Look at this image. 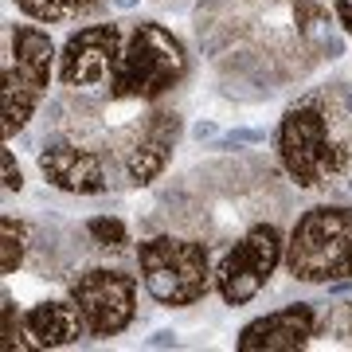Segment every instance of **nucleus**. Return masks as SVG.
Masks as SVG:
<instances>
[{"mask_svg": "<svg viewBox=\"0 0 352 352\" xmlns=\"http://www.w3.org/2000/svg\"><path fill=\"white\" fill-rule=\"evenodd\" d=\"M274 149L298 188H329L349 168V141L337 133V122L317 98L289 106L278 122Z\"/></svg>", "mask_w": 352, "mask_h": 352, "instance_id": "obj_1", "label": "nucleus"}, {"mask_svg": "<svg viewBox=\"0 0 352 352\" xmlns=\"http://www.w3.org/2000/svg\"><path fill=\"white\" fill-rule=\"evenodd\" d=\"M188 75V47L157 20H141L126 28V47L113 71L110 94L113 102H157Z\"/></svg>", "mask_w": 352, "mask_h": 352, "instance_id": "obj_2", "label": "nucleus"}, {"mask_svg": "<svg viewBox=\"0 0 352 352\" xmlns=\"http://www.w3.org/2000/svg\"><path fill=\"white\" fill-rule=\"evenodd\" d=\"M286 270L294 282L329 286L352 278V208L317 204L298 215L286 235Z\"/></svg>", "mask_w": 352, "mask_h": 352, "instance_id": "obj_3", "label": "nucleus"}, {"mask_svg": "<svg viewBox=\"0 0 352 352\" xmlns=\"http://www.w3.org/2000/svg\"><path fill=\"white\" fill-rule=\"evenodd\" d=\"M141 286L164 309H188L204 302L215 286V266L208 243L176 239V235H153L138 243Z\"/></svg>", "mask_w": 352, "mask_h": 352, "instance_id": "obj_4", "label": "nucleus"}, {"mask_svg": "<svg viewBox=\"0 0 352 352\" xmlns=\"http://www.w3.org/2000/svg\"><path fill=\"white\" fill-rule=\"evenodd\" d=\"M55 43L43 28L36 24H16L8 36V59H4V78H0V126L4 141H12L20 129L32 122L36 106L43 102L55 75Z\"/></svg>", "mask_w": 352, "mask_h": 352, "instance_id": "obj_5", "label": "nucleus"}, {"mask_svg": "<svg viewBox=\"0 0 352 352\" xmlns=\"http://www.w3.org/2000/svg\"><path fill=\"white\" fill-rule=\"evenodd\" d=\"M278 266H286V235L274 223H254L247 235L227 247V254L215 266V294L223 298V305H247L254 302Z\"/></svg>", "mask_w": 352, "mask_h": 352, "instance_id": "obj_6", "label": "nucleus"}, {"mask_svg": "<svg viewBox=\"0 0 352 352\" xmlns=\"http://www.w3.org/2000/svg\"><path fill=\"white\" fill-rule=\"evenodd\" d=\"M67 298L78 305L94 340L122 337L138 317V278L110 266H90L67 282Z\"/></svg>", "mask_w": 352, "mask_h": 352, "instance_id": "obj_7", "label": "nucleus"}, {"mask_svg": "<svg viewBox=\"0 0 352 352\" xmlns=\"http://www.w3.org/2000/svg\"><path fill=\"white\" fill-rule=\"evenodd\" d=\"M126 47L122 24H87L71 32L59 51V82L71 90H106Z\"/></svg>", "mask_w": 352, "mask_h": 352, "instance_id": "obj_8", "label": "nucleus"}, {"mask_svg": "<svg viewBox=\"0 0 352 352\" xmlns=\"http://www.w3.org/2000/svg\"><path fill=\"white\" fill-rule=\"evenodd\" d=\"M314 337H317V309L309 302H294L247 321L239 329V337H235V349L239 352H294V349H305Z\"/></svg>", "mask_w": 352, "mask_h": 352, "instance_id": "obj_9", "label": "nucleus"}, {"mask_svg": "<svg viewBox=\"0 0 352 352\" xmlns=\"http://www.w3.org/2000/svg\"><path fill=\"white\" fill-rule=\"evenodd\" d=\"M39 173L51 188L71 192V196H102L110 188V176H106V161L87 145L75 141H47L39 149Z\"/></svg>", "mask_w": 352, "mask_h": 352, "instance_id": "obj_10", "label": "nucleus"}, {"mask_svg": "<svg viewBox=\"0 0 352 352\" xmlns=\"http://www.w3.org/2000/svg\"><path fill=\"white\" fill-rule=\"evenodd\" d=\"M180 141V113L176 110H153L138 126L133 141L126 149V176L129 184H153L173 161V149Z\"/></svg>", "mask_w": 352, "mask_h": 352, "instance_id": "obj_11", "label": "nucleus"}, {"mask_svg": "<svg viewBox=\"0 0 352 352\" xmlns=\"http://www.w3.org/2000/svg\"><path fill=\"white\" fill-rule=\"evenodd\" d=\"M24 329L32 349H67L78 344L87 333V321L78 314V305L71 298H43L24 314Z\"/></svg>", "mask_w": 352, "mask_h": 352, "instance_id": "obj_12", "label": "nucleus"}, {"mask_svg": "<svg viewBox=\"0 0 352 352\" xmlns=\"http://www.w3.org/2000/svg\"><path fill=\"white\" fill-rule=\"evenodd\" d=\"M12 4L36 24H63V20H78L82 12H90L98 0H12Z\"/></svg>", "mask_w": 352, "mask_h": 352, "instance_id": "obj_13", "label": "nucleus"}, {"mask_svg": "<svg viewBox=\"0 0 352 352\" xmlns=\"http://www.w3.org/2000/svg\"><path fill=\"white\" fill-rule=\"evenodd\" d=\"M28 254V223L16 215H0V274H16Z\"/></svg>", "mask_w": 352, "mask_h": 352, "instance_id": "obj_14", "label": "nucleus"}, {"mask_svg": "<svg viewBox=\"0 0 352 352\" xmlns=\"http://www.w3.org/2000/svg\"><path fill=\"white\" fill-rule=\"evenodd\" d=\"M87 235L98 243L102 251H122L129 243V231L118 215H94V219H87Z\"/></svg>", "mask_w": 352, "mask_h": 352, "instance_id": "obj_15", "label": "nucleus"}, {"mask_svg": "<svg viewBox=\"0 0 352 352\" xmlns=\"http://www.w3.org/2000/svg\"><path fill=\"white\" fill-rule=\"evenodd\" d=\"M4 352H16V349H32L28 340H20V337H28V329H24V317L16 314V302H12V294H4Z\"/></svg>", "mask_w": 352, "mask_h": 352, "instance_id": "obj_16", "label": "nucleus"}, {"mask_svg": "<svg viewBox=\"0 0 352 352\" xmlns=\"http://www.w3.org/2000/svg\"><path fill=\"white\" fill-rule=\"evenodd\" d=\"M4 192H20L24 188V173H20V164H16V157H12V149H4Z\"/></svg>", "mask_w": 352, "mask_h": 352, "instance_id": "obj_17", "label": "nucleus"}, {"mask_svg": "<svg viewBox=\"0 0 352 352\" xmlns=\"http://www.w3.org/2000/svg\"><path fill=\"white\" fill-rule=\"evenodd\" d=\"M333 16H337V24L352 36V0H333Z\"/></svg>", "mask_w": 352, "mask_h": 352, "instance_id": "obj_18", "label": "nucleus"}]
</instances>
